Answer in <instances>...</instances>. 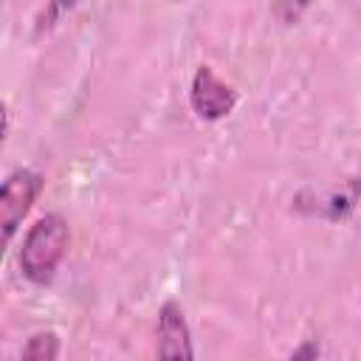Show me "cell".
<instances>
[{"label":"cell","mask_w":361,"mask_h":361,"mask_svg":"<svg viewBox=\"0 0 361 361\" xmlns=\"http://www.w3.org/2000/svg\"><path fill=\"white\" fill-rule=\"evenodd\" d=\"M68 243H71V228L62 214L48 212L42 217H37L34 226L25 231L23 248H20L23 276L34 285L51 282L54 271L59 268V262L68 251Z\"/></svg>","instance_id":"6da1fadb"},{"label":"cell","mask_w":361,"mask_h":361,"mask_svg":"<svg viewBox=\"0 0 361 361\" xmlns=\"http://www.w3.org/2000/svg\"><path fill=\"white\" fill-rule=\"evenodd\" d=\"M45 186V178L34 169H14L6 180H3V189H0V226H3V240L11 243L14 231L20 228L23 217L31 212L37 195L42 192Z\"/></svg>","instance_id":"7a4b0ae2"},{"label":"cell","mask_w":361,"mask_h":361,"mask_svg":"<svg viewBox=\"0 0 361 361\" xmlns=\"http://www.w3.org/2000/svg\"><path fill=\"white\" fill-rule=\"evenodd\" d=\"M189 104L197 113V118L203 121H217L226 118L234 104H237V90L223 82L209 65H200L192 76V87H189Z\"/></svg>","instance_id":"3957f363"},{"label":"cell","mask_w":361,"mask_h":361,"mask_svg":"<svg viewBox=\"0 0 361 361\" xmlns=\"http://www.w3.org/2000/svg\"><path fill=\"white\" fill-rule=\"evenodd\" d=\"M155 361H195L192 333L178 302H164L155 327Z\"/></svg>","instance_id":"277c9868"},{"label":"cell","mask_w":361,"mask_h":361,"mask_svg":"<svg viewBox=\"0 0 361 361\" xmlns=\"http://www.w3.org/2000/svg\"><path fill=\"white\" fill-rule=\"evenodd\" d=\"M358 197H361V175H358V178H353L347 186L336 189V192L322 203V209H324L322 214H324V217H330V220H344V217H350V214H353V209H355Z\"/></svg>","instance_id":"5b68a950"},{"label":"cell","mask_w":361,"mask_h":361,"mask_svg":"<svg viewBox=\"0 0 361 361\" xmlns=\"http://www.w3.org/2000/svg\"><path fill=\"white\" fill-rule=\"evenodd\" d=\"M56 355H59V336L54 330L31 333L20 350V361H56Z\"/></svg>","instance_id":"8992f818"},{"label":"cell","mask_w":361,"mask_h":361,"mask_svg":"<svg viewBox=\"0 0 361 361\" xmlns=\"http://www.w3.org/2000/svg\"><path fill=\"white\" fill-rule=\"evenodd\" d=\"M285 361H319V341L316 338H305Z\"/></svg>","instance_id":"52a82bcc"},{"label":"cell","mask_w":361,"mask_h":361,"mask_svg":"<svg viewBox=\"0 0 361 361\" xmlns=\"http://www.w3.org/2000/svg\"><path fill=\"white\" fill-rule=\"evenodd\" d=\"M305 8H307V6H274V14H279V17H282V14H288V17H285V23H293Z\"/></svg>","instance_id":"ba28073f"}]
</instances>
